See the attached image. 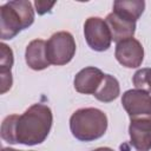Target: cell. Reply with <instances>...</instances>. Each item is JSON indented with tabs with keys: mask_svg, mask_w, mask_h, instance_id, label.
I'll return each mask as SVG.
<instances>
[{
	"mask_svg": "<svg viewBox=\"0 0 151 151\" xmlns=\"http://www.w3.org/2000/svg\"><path fill=\"white\" fill-rule=\"evenodd\" d=\"M53 116L47 105L33 104L22 114H9L2 124L1 138L9 144H41L52 127Z\"/></svg>",
	"mask_w": 151,
	"mask_h": 151,
	"instance_id": "obj_1",
	"label": "cell"
},
{
	"mask_svg": "<svg viewBox=\"0 0 151 151\" xmlns=\"http://www.w3.org/2000/svg\"><path fill=\"white\" fill-rule=\"evenodd\" d=\"M70 130L73 137L80 142L96 140L105 134L107 117L99 109H79L70 118Z\"/></svg>",
	"mask_w": 151,
	"mask_h": 151,
	"instance_id": "obj_2",
	"label": "cell"
},
{
	"mask_svg": "<svg viewBox=\"0 0 151 151\" xmlns=\"http://www.w3.org/2000/svg\"><path fill=\"white\" fill-rule=\"evenodd\" d=\"M34 21L32 4L26 0L8 1L0 7V37L2 40L13 39L21 29L29 27Z\"/></svg>",
	"mask_w": 151,
	"mask_h": 151,
	"instance_id": "obj_3",
	"label": "cell"
},
{
	"mask_svg": "<svg viewBox=\"0 0 151 151\" xmlns=\"http://www.w3.org/2000/svg\"><path fill=\"white\" fill-rule=\"evenodd\" d=\"M76 41L70 32L61 31L52 34L46 41V54L50 64L61 66L68 64L76 53Z\"/></svg>",
	"mask_w": 151,
	"mask_h": 151,
	"instance_id": "obj_4",
	"label": "cell"
},
{
	"mask_svg": "<svg viewBox=\"0 0 151 151\" xmlns=\"http://www.w3.org/2000/svg\"><path fill=\"white\" fill-rule=\"evenodd\" d=\"M84 35L90 48L97 52L106 51L111 46V33L106 22L98 18L91 17L84 24Z\"/></svg>",
	"mask_w": 151,
	"mask_h": 151,
	"instance_id": "obj_5",
	"label": "cell"
},
{
	"mask_svg": "<svg viewBox=\"0 0 151 151\" xmlns=\"http://www.w3.org/2000/svg\"><path fill=\"white\" fill-rule=\"evenodd\" d=\"M122 104L130 119L151 118V96L140 90H127L122 97Z\"/></svg>",
	"mask_w": 151,
	"mask_h": 151,
	"instance_id": "obj_6",
	"label": "cell"
},
{
	"mask_svg": "<svg viewBox=\"0 0 151 151\" xmlns=\"http://www.w3.org/2000/svg\"><path fill=\"white\" fill-rule=\"evenodd\" d=\"M116 59L120 65L127 68L139 67L144 59L143 45L134 38H129L117 42L114 51Z\"/></svg>",
	"mask_w": 151,
	"mask_h": 151,
	"instance_id": "obj_7",
	"label": "cell"
},
{
	"mask_svg": "<svg viewBox=\"0 0 151 151\" xmlns=\"http://www.w3.org/2000/svg\"><path fill=\"white\" fill-rule=\"evenodd\" d=\"M130 143L137 151L151 150V118L130 119Z\"/></svg>",
	"mask_w": 151,
	"mask_h": 151,
	"instance_id": "obj_8",
	"label": "cell"
},
{
	"mask_svg": "<svg viewBox=\"0 0 151 151\" xmlns=\"http://www.w3.org/2000/svg\"><path fill=\"white\" fill-rule=\"evenodd\" d=\"M104 73L97 67H85L80 70L74 77V88L77 92L83 94H94L97 88L103 81Z\"/></svg>",
	"mask_w": 151,
	"mask_h": 151,
	"instance_id": "obj_9",
	"label": "cell"
},
{
	"mask_svg": "<svg viewBox=\"0 0 151 151\" xmlns=\"http://www.w3.org/2000/svg\"><path fill=\"white\" fill-rule=\"evenodd\" d=\"M105 22L110 29L111 38L113 41L119 42L125 39L133 38V34L136 31V22L127 20L114 12L110 13L106 17Z\"/></svg>",
	"mask_w": 151,
	"mask_h": 151,
	"instance_id": "obj_10",
	"label": "cell"
},
{
	"mask_svg": "<svg viewBox=\"0 0 151 151\" xmlns=\"http://www.w3.org/2000/svg\"><path fill=\"white\" fill-rule=\"evenodd\" d=\"M25 60L28 67L34 71H41L48 67L51 64L46 54V41L42 39L32 40L26 47Z\"/></svg>",
	"mask_w": 151,
	"mask_h": 151,
	"instance_id": "obj_11",
	"label": "cell"
},
{
	"mask_svg": "<svg viewBox=\"0 0 151 151\" xmlns=\"http://www.w3.org/2000/svg\"><path fill=\"white\" fill-rule=\"evenodd\" d=\"M0 77H1V88H0V93L4 94L6 93L13 84V79H12V73H11V68L13 66V51L6 45V44H1L0 45Z\"/></svg>",
	"mask_w": 151,
	"mask_h": 151,
	"instance_id": "obj_12",
	"label": "cell"
},
{
	"mask_svg": "<svg viewBox=\"0 0 151 151\" xmlns=\"http://www.w3.org/2000/svg\"><path fill=\"white\" fill-rule=\"evenodd\" d=\"M145 8V1L143 0H118L113 2V12L120 17L136 22L143 14Z\"/></svg>",
	"mask_w": 151,
	"mask_h": 151,
	"instance_id": "obj_13",
	"label": "cell"
},
{
	"mask_svg": "<svg viewBox=\"0 0 151 151\" xmlns=\"http://www.w3.org/2000/svg\"><path fill=\"white\" fill-rule=\"evenodd\" d=\"M119 93H120V86L117 78H114L111 74H105L101 84L99 85V87L97 88L93 96L99 101L111 103L118 98Z\"/></svg>",
	"mask_w": 151,
	"mask_h": 151,
	"instance_id": "obj_14",
	"label": "cell"
},
{
	"mask_svg": "<svg viewBox=\"0 0 151 151\" xmlns=\"http://www.w3.org/2000/svg\"><path fill=\"white\" fill-rule=\"evenodd\" d=\"M132 83L136 90L151 93V68L145 67L138 70L132 77Z\"/></svg>",
	"mask_w": 151,
	"mask_h": 151,
	"instance_id": "obj_15",
	"label": "cell"
},
{
	"mask_svg": "<svg viewBox=\"0 0 151 151\" xmlns=\"http://www.w3.org/2000/svg\"><path fill=\"white\" fill-rule=\"evenodd\" d=\"M55 5V1H52V2H47V1H35L34 2V6H35V9L38 12V14L42 15L47 12H51L52 7Z\"/></svg>",
	"mask_w": 151,
	"mask_h": 151,
	"instance_id": "obj_16",
	"label": "cell"
},
{
	"mask_svg": "<svg viewBox=\"0 0 151 151\" xmlns=\"http://www.w3.org/2000/svg\"><path fill=\"white\" fill-rule=\"evenodd\" d=\"M93 151H114V150H112L110 147H98V149H96Z\"/></svg>",
	"mask_w": 151,
	"mask_h": 151,
	"instance_id": "obj_17",
	"label": "cell"
},
{
	"mask_svg": "<svg viewBox=\"0 0 151 151\" xmlns=\"http://www.w3.org/2000/svg\"><path fill=\"white\" fill-rule=\"evenodd\" d=\"M1 151H21V150H15V149H12V147H2Z\"/></svg>",
	"mask_w": 151,
	"mask_h": 151,
	"instance_id": "obj_18",
	"label": "cell"
}]
</instances>
